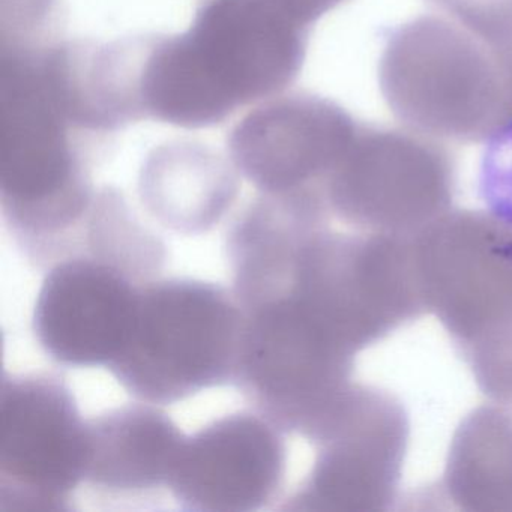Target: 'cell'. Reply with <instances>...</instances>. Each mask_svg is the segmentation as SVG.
Listing matches in <instances>:
<instances>
[{"label": "cell", "mask_w": 512, "mask_h": 512, "mask_svg": "<svg viewBox=\"0 0 512 512\" xmlns=\"http://www.w3.org/2000/svg\"><path fill=\"white\" fill-rule=\"evenodd\" d=\"M304 28L272 0H214L143 62L145 112L203 127L274 94L298 73Z\"/></svg>", "instance_id": "6da1fadb"}, {"label": "cell", "mask_w": 512, "mask_h": 512, "mask_svg": "<svg viewBox=\"0 0 512 512\" xmlns=\"http://www.w3.org/2000/svg\"><path fill=\"white\" fill-rule=\"evenodd\" d=\"M37 56L2 59V209L31 262L53 266L82 248L95 194Z\"/></svg>", "instance_id": "7a4b0ae2"}, {"label": "cell", "mask_w": 512, "mask_h": 512, "mask_svg": "<svg viewBox=\"0 0 512 512\" xmlns=\"http://www.w3.org/2000/svg\"><path fill=\"white\" fill-rule=\"evenodd\" d=\"M392 115L436 140L484 142L512 130V58L451 17L392 34L379 64Z\"/></svg>", "instance_id": "3957f363"}, {"label": "cell", "mask_w": 512, "mask_h": 512, "mask_svg": "<svg viewBox=\"0 0 512 512\" xmlns=\"http://www.w3.org/2000/svg\"><path fill=\"white\" fill-rule=\"evenodd\" d=\"M245 314L232 290L193 278L140 289L136 317L109 365L137 401L173 404L235 380Z\"/></svg>", "instance_id": "277c9868"}, {"label": "cell", "mask_w": 512, "mask_h": 512, "mask_svg": "<svg viewBox=\"0 0 512 512\" xmlns=\"http://www.w3.org/2000/svg\"><path fill=\"white\" fill-rule=\"evenodd\" d=\"M86 421L64 377L4 380L0 400V512H58L85 482Z\"/></svg>", "instance_id": "5b68a950"}, {"label": "cell", "mask_w": 512, "mask_h": 512, "mask_svg": "<svg viewBox=\"0 0 512 512\" xmlns=\"http://www.w3.org/2000/svg\"><path fill=\"white\" fill-rule=\"evenodd\" d=\"M286 470L283 430L239 410L185 437L167 488L187 511H260L281 496Z\"/></svg>", "instance_id": "8992f818"}, {"label": "cell", "mask_w": 512, "mask_h": 512, "mask_svg": "<svg viewBox=\"0 0 512 512\" xmlns=\"http://www.w3.org/2000/svg\"><path fill=\"white\" fill-rule=\"evenodd\" d=\"M142 286L85 253L47 272L34 308V332L44 352L67 367H109L136 317Z\"/></svg>", "instance_id": "52a82bcc"}, {"label": "cell", "mask_w": 512, "mask_h": 512, "mask_svg": "<svg viewBox=\"0 0 512 512\" xmlns=\"http://www.w3.org/2000/svg\"><path fill=\"white\" fill-rule=\"evenodd\" d=\"M358 128L329 101L284 98L245 118L233 133L230 152L236 169L262 193H289L332 173Z\"/></svg>", "instance_id": "ba28073f"}, {"label": "cell", "mask_w": 512, "mask_h": 512, "mask_svg": "<svg viewBox=\"0 0 512 512\" xmlns=\"http://www.w3.org/2000/svg\"><path fill=\"white\" fill-rule=\"evenodd\" d=\"M185 436L157 404H125L86 421L85 482L110 496L169 485Z\"/></svg>", "instance_id": "9c48e42d"}, {"label": "cell", "mask_w": 512, "mask_h": 512, "mask_svg": "<svg viewBox=\"0 0 512 512\" xmlns=\"http://www.w3.org/2000/svg\"><path fill=\"white\" fill-rule=\"evenodd\" d=\"M314 211L308 188L262 193L233 223L227 236L232 292L242 310L283 293L308 244Z\"/></svg>", "instance_id": "30bf717a"}, {"label": "cell", "mask_w": 512, "mask_h": 512, "mask_svg": "<svg viewBox=\"0 0 512 512\" xmlns=\"http://www.w3.org/2000/svg\"><path fill=\"white\" fill-rule=\"evenodd\" d=\"M236 170L203 149H161L143 167L140 202L146 214L169 232L203 235L235 205L239 194Z\"/></svg>", "instance_id": "8fae6325"}, {"label": "cell", "mask_w": 512, "mask_h": 512, "mask_svg": "<svg viewBox=\"0 0 512 512\" xmlns=\"http://www.w3.org/2000/svg\"><path fill=\"white\" fill-rule=\"evenodd\" d=\"M80 253L119 269L140 286L157 280L167 262L163 239L113 190L95 194Z\"/></svg>", "instance_id": "7c38bea8"}, {"label": "cell", "mask_w": 512, "mask_h": 512, "mask_svg": "<svg viewBox=\"0 0 512 512\" xmlns=\"http://www.w3.org/2000/svg\"><path fill=\"white\" fill-rule=\"evenodd\" d=\"M274 2L296 22L307 26L332 8L338 7L344 0H274Z\"/></svg>", "instance_id": "4fadbf2b"}]
</instances>
